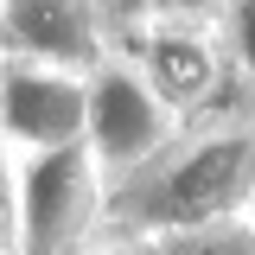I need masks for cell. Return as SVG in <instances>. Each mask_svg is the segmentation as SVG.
<instances>
[{"label": "cell", "mask_w": 255, "mask_h": 255, "mask_svg": "<svg viewBox=\"0 0 255 255\" xmlns=\"http://www.w3.org/2000/svg\"><path fill=\"white\" fill-rule=\"evenodd\" d=\"M255 204V122L223 115V122L185 128V140L140 172L128 191L109 198V236H140L166 243L185 230L236 223Z\"/></svg>", "instance_id": "6da1fadb"}, {"label": "cell", "mask_w": 255, "mask_h": 255, "mask_svg": "<svg viewBox=\"0 0 255 255\" xmlns=\"http://www.w3.org/2000/svg\"><path fill=\"white\" fill-rule=\"evenodd\" d=\"M6 255H90L109 236V185L90 147L13 159L6 153Z\"/></svg>", "instance_id": "7a4b0ae2"}, {"label": "cell", "mask_w": 255, "mask_h": 255, "mask_svg": "<svg viewBox=\"0 0 255 255\" xmlns=\"http://www.w3.org/2000/svg\"><path fill=\"white\" fill-rule=\"evenodd\" d=\"M179 140H185V115H172V102L128 58H109L90 77V140L83 147H90L109 198L128 191L140 172H153Z\"/></svg>", "instance_id": "3957f363"}, {"label": "cell", "mask_w": 255, "mask_h": 255, "mask_svg": "<svg viewBox=\"0 0 255 255\" xmlns=\"http://www.w3.org/2000/svg\"><path fill=\"white\" fill-rule=\"evenodd\" d=\"M0 134H6L13 159L83 147L90 140V77L6 64V77H0Z\"/></svg>", "instance_id": "277c9868"}, {"label": "cell", "mask_w": 255, "mask_h": 255, "mask_svg": "<svg viewBox=\"0 0 255 255\" xmlns=\"http://www.w3.org/2000/svg\"><path fill=\"white\" fill-rule=\"evenodd\" d=\"M0 26H6V64L96 77L115 58L109 6H83V0H6Z\"/></svg>", "instance_id": "5b68a950"}, {"label": "cell", "mask_w": 255, "mask_h": 255, "mask_svg": "<svg viewBox=\"0 0 255 255\" xmlns=\"http://www.w3.org/2000/svg\"><path fill=\"white\" fill-rule=\"evenodd\" d=\"M217 26H223V51H230V70H236V90L255 109V0L217 6Z\"/></svg>", "instance_id": "8992f818"}, {"label": "cell", "mask_w": 255, "mask_h": 255, "mask_svg": "<svg viewBox=\"0 0 255 255\" xmlns=\"http://www.w3.org/2000/svg\"><path fill=\"white\" fill-rule=\"evenodd\" d=\"M159 255H255V223H211V230H185V236H166Z\"/></svg>", "instance_id": "52a82bcc"}, {"label": "cell", "mask_w": 255, "mask_h": 255, "mask_svg": "<svg viewBox=\"0 0 255 255\" xmlns=\"http://www.w3.org/2000/svg\"><path fill=\"white\" fill-rule=\"evenodd\" d=\"M90 255H159V243H140V236H102Z\"/></svg>", "instance_id": "ba28073f"}, {"label": "cell", "mask_w": 255, "mask_h": 255, "mask_svg": "<svg viewBox=\"0 0 255 255\" xmlns=\"http://www.w3.org/2000/svg\"><path fill=\"white\" fill-rule=\"evenodd\" d=\"M249 223H255V204H249Z\"/></svg>", "instance_id": "9c48e42d"}]
</instances>
